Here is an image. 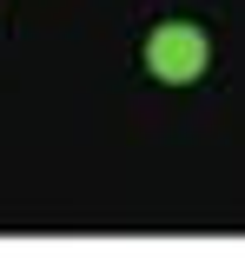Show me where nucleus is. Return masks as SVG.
I'll return each mask as SVG.
<instances>
[{
    "label": "nucleus",
    "mask_w": 245,
    "mask_h": 258,
    "mask_svg": "<svg viewBox=\"0 0 245 258\" xmlns=\"http://www.w3.org/2000/svg\"><path fill=\"white\" fill-rule=\"evenodd\" d=\"M206 60H212V40L192 20H166V27H153V40H146V73L159 86H192L206 73Z\"/></svg>",
    "instance_id": "nucleus-1"
}]
</instances>
